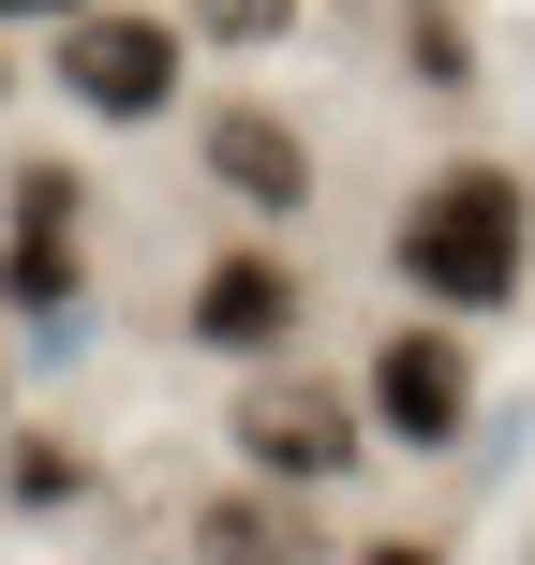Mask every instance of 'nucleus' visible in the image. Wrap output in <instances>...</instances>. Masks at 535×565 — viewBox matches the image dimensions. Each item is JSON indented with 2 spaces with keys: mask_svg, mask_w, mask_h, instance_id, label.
<instances>
[{
  "mask_svg": "<svg viewBox=\"0 0 535 565\" xmlns=\"http://www.w3.org/2000/svg\"><path fill=\"white\" fill-rule=\"evenodd\" d=\"M208 179H224V194H254V209H298V194H312V149L282 135L268 105H224V119H208Z\"/></svg>",
  "mask_w": 535,
  "mask_h": 565,
  "instance_id": "obj_7",
  "label": "nucleus"
},
{
  "mask_svg": "<svg viewBox=\"0 0 535 565\" xmlns=\"http://www.w3.org/2000/svg\"><path fill=\"white\" fill-rule=\"evenodd\" d=\"M0 15H30V0H0ZM75 15H89V0H75Z\"/></svg>",
  "mask_w": 535,
  "mask_h": 565,
  "instance_id": "obj_11",
  "label": "nucleus"
},
{
  "mask_svg": "<svg viewBox=\"0 0 535 565\" xmlns=\"http://www.w3.org/2000/svg\"><path fill=\"white\" fill-rule=\"evenodd\" d=\"M357 565H431V536H372V551H357Z\"/></svg>",
  "mask_w": 535,
  "mask_h": 565,
  "instance_id": "obj_10",
  "label": "nucleus"
},
{
  "mask_svg": "<svg viewBox=\"0 0 535 565\" xmlns=\"http://www.w3.org/2000/svg\"><path fill=\"white\" fill-rule=\"evenodd\" d=\"M387 447H461V417H477V372H461V342L447 328H402V342H372V402H357Z\"/></svg>",
  "mask_w": 535,
  "mask_h": 565,
  "instance_id": "obj_3",
  "label": "nucleus"
},
{
  "mask_svg": "<svg viewBox=\"0 0 535 565\" xmlns=\"http://www.w3.org/2000/svg\"><path fill=\"white\" fill-rule=\"evenodd\" d=\"M0 298H15V312H60V298H75V179H60V164H30V179H15Z\"/></svg>",
  "mask_w": 535,
  "mask_h": 565,
  "instance_id": "obj_5",
  "label": "nucleus"
},
{
  "mask_svg": "<svg viewBox=\"0 0 535 565\" xmlns=\"http://www.w3.org/2000/svg\"><path fill=\"white\" fill-rule=\"evenodd\" d=\"M282 328H298V268L282 254H224L194 282V342H224V358H268Z\"/></svg>",
  "mask_w": 535,
  "mask_h": 565,
  "instance_id": "obj_6",
  "label": "nucleus"
},
{
  "mask_svg": "<svg viewBox=\"0 0 535 565\" xmlns=\"http://www.w3.org/2000/svg\"><path fill=\"white\" fill-rule=\"evenodd\" d=\"M521 254H535V209L506 164H447L417 209H402V282L447 312H506L521 298Z\"/></svg>",
  "mask_w": 535,
  "mask_h": 565,
  "instance_id": "obj_1",
  "label": "nucleus"
},
{
  "mask_svg": "<svg viewBox=\"0 0 535 565\" xmlns=\"http://www.w3.org/2000/svg\"><path fill=\"white\" fill-rule=\"evenodd\" d=\"M60 89H75L89 119H149V105L179 89V30H164V15H75Z\"/></svg>",
  "mask_w": 535,
  "mask_h": 565,
  "instance_id": "obj_4",
  "label": "nucleus"
},
{
  "mask_svg": "<svg viewBox=\"0 0 535 565\" xmlns=\"http://www.w3.org/2000/svg\"><path fill=\"white\" fill-rule=\"evenodd\" d=\"M194 15H208V30H238V45H268V30H282V0H194Z\"/></svg>",
  "mask_w": 535,
  "mask_h": 565,
  "instance_id": "obj_9",
  "label": "nucleus"
},
{
  "mask_svg": "<svg viewBox=\"0 0 535 565\" xmlns=\"http://www.w3.org/2000/svg\"><path fill=\"white\" fill-rule=\"evenodd\" d=\"M194 551L208 565H312V521L282 507V491H224V507L194 521Z\"/></svg>",
  "mask_w": 535,
  "mask_h": 565,
  "instance_id": "obj_8",
  "label": "nucleus"
},
{
  "mask_svg": "<svg viewBox=\"0 0 535 565\" xmlns=\"http://www.w3.org/2000/svg\"><path fill=\"white\" fill-rule=\"evenodd\" d=\"M372 447V417L342 387H312V372H268V387H238V461H254L268 491H312V477H342V461Z\"/></svg>",
  "mask_w": 535,
  "mask_h": 565,
  "instance_id": "obj_2",
  "label": "nucleus"
}]
</instances>
